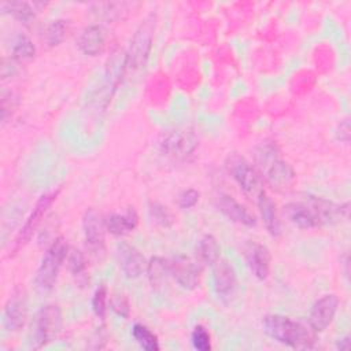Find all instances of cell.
Here are the masks:
<instances>
[{
  "instance_id": "19",
  "label": "cell",
  "mask_w": 351,
  "mask_h": 351,
  "mask_svg": "<svg viewBox=\"0 0 351 351\" xmlns=\"http://www.w3.org/2000/svg\"><path fill=\"white\" fill-rule=\"evenodd\" d=\"M256 203H258V208H259V213H261V218H262L263 225H265L266 230L269 232V234H271L274 237L280 236V233H281V222H280V218H278L274 202L263 191L258 196Z\"/></svg>"
},
{
  "instance_id": "7",
  "label": "cell",
  "mask_w": 351,
  "mask_h": 351,
  "mask_svg": "<svg viewBox=\"0 0 351 351\" xmlns=\"http://www.w3.org/2000/svg\"><path fill=\"white\" fill-rule=\"evenodd\" d=\"M82 232L86 248L93 255H100L106 247V221L101 219V215L95 210L89 208L82 217Z\"/></svg>"
},
{
  "instance_id": "2",
  "label": "cell",
  "mask_w": 351,
  "mask_h": 351,
  "mask_svg": "<svg viewBox=\"0 0 351 351\" xmlns=\"http://www.w3.org/2000/svg\"><path fill=\"white\" fill-rule=\"evenodd\" d=\"M156 27V15H147L136 29L125 52V70L136 73L145 67L152 49Z\"/></svg>"
},
{
  "instance_id": "3",
  "label": "cell",
  "mask_w": 351,
  "mask_h": 351,
  "mask_svg": "<svg viewBox=\"0 0 351 351\" xmlns=\"http://www.w3.org/2000/svg\"><path fill=\"white\" fill-rule=\"evenodd\" d=\"M63 325L62 310L56 304H45L36 314L30 325L29 341L32 348L38 350L52 343Z\"/></svg>"
},
{
  "instance_id": "14",
  "label": "cell",
  "mask_w": 351,
  "mask_h": 351,
  "mask_svg": "<svg viewBox=\"0 0 351 351\" xmlns=\"http://www.w3.org/2000/svg\"><path fill=\"white\" fill-rule=\"evenodd\" d=\"M244 259L251 273L258 280H266L270 273L271 256L266 245L258 241H248L243 248Z\"/></svg>"
},
{
  "instance_id": "29",
  "label": "cell",
  "mask_w": 351,
  "mask_h": 351,
  "mask_svg": "<svg viewBox=\"0 0 351 351\" xmlns=\"http://www.w3.org/2000/svg\"><path fill=\"white\" fill-rule=\"evenodd\" d=\"M107 288L106 285H100L92 298V310L95 313V315L97 318H100L101 321L106 318V313H107Z\"/></svg>"
},
{
  "instance_id": "24",
  "label": "cell",
  "mask_w": 351,
  "mask_h": 351,
  "mask_svg": "<svg viewBox=\"0 0 351 351\" xmlns=\"http://www.w3.org/2000/svg\"><path fill=\"white\" fill-rule=\"evenodd\" d=\"M132 336L136 343L145 351H158L160 348L156 335L143 324H134L132 328Z\"/></svg>"
},
{
  "instance_id": "5",
  "label": "cell",
  "mask_w": 351,
  "mask_h": 351,
  "mask_svg": "<svg viewBox=\"0 0 351 351\" xmlns=\"http://www.w3.org/2000/svg\"><path fill=\"white\" fill-rule=\"evenodd\" d=\"M226 167L247 196L256 200L258 196L265 191L258 169L254 167L244 156L239 154L229 155L226 159Z\"/></svg>"
},
{
  "instance_id": "12",
  "label": "cell",
  "mask_w": 351,
  "mask_h": 351,
  "mask_svg": "<svg viewBox=\"0 0 351 351\" xmlns=\"http://www.w3.org/2000/svg\"><path fill=\"white\" fill-rule=\"evenodd\" d=\"M117 259L122 273L129 280L138 278L147 269V262L143 254L134 245L126 241L117 244Z\"/></svg>"
},
{
  "instance_id": "25",
  "label": "cell",
  "mask_w": 351,
  "mask_h": 351,
  "mask_svg": "<svg viewBox=\"0 0 351 351\" xmlns=\"http://www.w3.org/2000/svg\"><path fill=\"white\" fill-rule=\"evenodd\" d=\"M12 59L16 62H26L34 58L36 47L33 45L32 40L25 34H18L14 40L12 48H11Z\"/></svg>"
},
{
  "instance_id": "11",
  "label": "cell",
  "mask_w": 351,
  "mask_h": 351,
  "mask_svg": "<svg viewBox=\"0 0 351 351\" xmlns=\"http://www.w3.org/2000/svg\"><path fill=\"white\" fill-rule=\"evenodd\" d=\"M339 308V298L335 293H328L315 300L310 310L308 325L317 332H324L333 321Z\"/></svg>"
},
{
  "instance_id": "4",
  "label": "cell",
  "mask_w": 351,
  "mask_h": 351,
  "mask_svg": "<svg viewBox=\"0 0 351 351\" xmlns=\"http://www.w3.org/2000/svg\"><path fill=\"white\" fill-rule=\"evenodd\" d=\"M67 254L69 247L63 237L55 239L47 248L34 277V287L38 293H48L53 288Z\"/></svg>"
},
{
  "instance_id": "9",
  "label": "cell",
  "mask_w": 351,
  "mask_h": 351,
  "mask_svg": "<svg viewBox=\"0 0 351 351\" xmlns=\"http://www.w3.org/2000/svg\"><path fill=\"white\" fill-rule=\"evenodd\" d=\"M27 321V300L22 289L16 288L10 295L3 310V326L8 332L21 330Z\"/></svg>"
},
{
  "instance_id": "27",
  "label": "cell",
  "mask_w": 351,
  "mask_h": 351,
  "mask_svg": "<svg viewBox=\"0 0 351 351\" xmlns=\"http://www.w3.org/2000/svg\"><path fill=\"white\" fill-rule=\"evenodd\" d=\"M148 211H149L151 219H152L156 225H159V226H162V228H169V226H171V223L174 222V217H173V214L170 213V210H169L166 206H163V204H160V203H158V202L149 203Z\"/></svg>"
},
{
  "instance_id": "22",
  "label": "cell",
  "mask_w": 351,
  "mask_h": 351,
  "mask_svg": "<svg viewBox=\"0 0 351 351\" xmlns=\"http://www.w3.org/2000/svg\"><path fill=\"white\" fill-rule=\"evenodd\" d=\"M147 274H148V280L152 287H155V288L162 287L166 282L167 277L170 276L169 261H166L160 256L151 258L149 262L147 263Z\"/></svg>"
},
{
  "instance_id": "10",
  "label": "cell",
  "mask_w": 351,
  "mask_h": 351,
  "mask_svg": "<svg viewBox=\"0 0 351 351\" xmlns=\"http://www.w3.org/2000/svg\"><path fill=\"white\" fill-rule=\"evenodd\" d=\"M170 276L184 289H195L200 282V265L186 255H176L169 261Z\"/></svg>"
},
{
  "instance_id": "30",
  "label": "cell",
  "mask_w": 351,
  "mask_h": 351,
  "mask_svg": "<svg viewBox=\"0 0 351 351\" xmlns=\"http://www.w3.org/2000/svg\"><path fill=\"white\" fill-rule=\"evenodd\" d=\"M191 341L195 350L197 351H210L211 350V337L207 329L202 325H197L191 335Z\"/></svg>"
},
{
  "instance_id": "13",
  "label": "cell",
  "mask_w": 351,
  "mask_h": 351,
  "mask_svg": "<svg viewBox=\"0 0 351 351\" xmlns=\"http://www.w3.org/2000/svg\"><path fill=\"white\" fill-rule=\"evenodd\" d=\"M197 140L192 132L174 130L169 133L160 143L162 151L176 159H185L195 151Z\"/></svg>"
},
{
  "instance_id": "17",
  "label": "cell",
  "mask_w": 351,
  "mask_h": 351,
  "mask_svg": "<svg viewBox=\"0 0 351 351\" xmlns=\"http://www.w3.org/2000/svg\"><path fill=\"white\" fill-rule=\"evenodd\" d=\"M219 211L232 222L252 228L256 225L255 215L241 203H239L234 197L229 195H222L218 199Z\"/></svg>"
},
{
  "instance_id": "35",
  "label": "cell",
  "mask_w": 351,
  "mask_h": 351,
  "mask_svg": "<svg viewBox=\"0 0 351 351\" xmlns=\"http://www.w3.org/2000/svg\"><path fill=\"white\" fill-rule=\"evenodd\" d=\"M336 348L340 350V351H347V350L350 348V336L346 335V336L337 339V341H336Z\"/></svg>"
},
{
  "instance_id": "33",
  "label": "cell",
  "mask_w": 351,
  "mask_h": 351,
  "mask_svg": "<svg viewBox=\"0 0 351 351\" xmlns=\"http://www.w3.org/2000/svg\"><path fill=\"white\" fill-rule=\"evenodd\" d=\"M110 304H111L112 311L115 314H118L119 317H122V318H128L129 317V303H128L126 298H123L122 295L111 299Z\"/></svg>"
},
{
  "instance_id": "20",
  "label": "cell",
  "mask_w": 351,
  "mask_h": 351,
  "mask_svg": "<svg viewBox=\"0 0 351 351\" xmlns=\"http://www.w3.org/2000/svg\"><path fill=\"white\" fill-rule=\"evenodd\" d=\"M138 223V215L133 208H129L123 214H111L106 219V229L114 236H123L136 229Z\"/></svg>"
},
{
  "instance_id": "21",
  "label": "cell",
  "mask_w": 351,
  "mask_h": 351,
  "mask_svg": "<svg viewBox=\"0 0 351 351\" xmlns=\"http://www.w3.org/2000/svg\"><path fill=\"white\" fill-rule=\"evenodd\" d=\"M219 244L211 234H204L199 239L196 245V256L202 265L213 266L219 259Z\"/></svg>"
},
{
  "instance_id": "16",
  "label": "cell",
  "mask_w": 351,
  "mask_h": 351,
  "mask_svg": "<svg viewBox=\"0 0 351 351\" xmlns=\"http://www.w3.org/2000/svg\"><path fill=\"white\" fill-rule=\"evenodd\" d=\"M107 32L101 25L86 26L77 38L80 51L88 56H96L106 48Z\"/></svg>"
},
{
  "instance_id": "34",
  "label": "cell",
  "mask_w": 351,
  "mask_h": 351,
  "mask_svg": "<svg viewBox=\"0 0 351 351\" xmlns=\"http://www.w3.org/2000/svg\"><path fill=\"white\" fill-rule=\"evenodd\" d=\"M337 138L344 143H348V140H350V122L347 118L343 119V122H340V125H339Z\"/></svg>"
},
{
  "instance_id": "23",
  "label": "cell",
  "mask_w": 351,
  "mask_h": 351,
  "mask_svg": "<svg viewBox=\"0 0 351 351\" xmlns=\"http://www.w3.org/2000/svg\"><path fill=\"white\" fill-rule=\"evenodd\" d=\"M3 12L12 15L15 19L23 22V23H30L36 18V10L32 4L26 1H8L3 3L0 5Z\"/></svg>"
},
{
  "instance_id": "15",
  "label": "cell",
  "mask_w": 351,
  "mask_h": 351,
  "mask_svg": "<svg viewBox=\"0 0 351 351\" xmlns=\"http://www.w3.org/2000/svg\"><path fill=\"white\" fill-rule=\"evenodd\" d=\"M287 219L300 229H314L321 226V221L308 199L304 202H291L284 206Z\"/></svg>"
},
{
  "instance_id": "28",
  "label": "cell",
  "mask_w": 351,
  "mask_h": 351,
  "mask_svg": "<svg viewBox=\"0 0 351 351\" xmlns=\"http://www.w3.org/2000/svg\"><path fill=\"white\" fill-rule=\"evenodd\" d=\"M67 267L74 277L77 278L84 277L86 271L85 255L80 250H75V248L70 250L67 254Z\"/></svg>"
},
{
  "instance_id": "31",
  "label": "cell",
  "mask_w": 351,
  "mask_h": 351,
  "mask_svg": "<svg viewBox=\"0 0 351 351\" xmlns=\"http://www.w3.org/2000/svg\"><path fill=\"white\" fill-rule=\"evenodd\" d=\"M15 106H16V99L14 93L3 90L1 92V122L3 123H5L7 118L12 115Z\"/></svg>"
},
{
  "instance_id": "32",
  "label": "cell",
  "mask_w": 351,
  "mask_h": 351,
  "mask_svg": "<svg viewBox=\"0 0 351 351\" xmlns=\"http://www.w3.org/2000/svg\"><path fill=\"white\" fill-rule=\"evenodd\" d=\"M199 197H200V192L191 188V189H186L184 191L180 197H178V206L181 208H192L197 202H199Z\"/></svg>"
},
{
  "instance_id": "26",
  "label": "cell",
  "mask_w": 351,
  "mask_h": 351,
  "mask_svg": "<svg viewBox=\"0 0 351 351\" xmlns=\"http://www.w3.org/2000/svg\"><path fill=\"white\" fill-rule=\"evenodd\" d=\"M67 30H69V22L66 19H55V21H52L48 25L47 32H45L47 44L49 47L59 45L64 40V37L67 34Z\"/></svg>"
},
{
  "instance_id": "1",
  "label": "cell",
  "mask_w": 351,
  "mask_h": 351,
  "mask_svg": "<svg viewBox=\"0 0 351 351\" xmlns=\"http://www.w3.org/2000/svg\"><path fill=\"white\" fill-rule=\"evenodd\" d=\"M263 332L274 341L295 350L313 348L317 336L311 326L281 314H269L262 321Z\"/></svg>"
},
{
  "instance_id": "8",
  "label": "cell",
  "mask_w": 351,
  "mask_h": 351,
  "mask_svg": "<svg viewBox=\"0 0 351 351\" xmlns=\"http://www.w3.org/2000/svg\"><path fill=\"white\" fill-rule=\"evenodd\" d=\"M213 288L218 299L228 303L237 288V276L232 263L226 259H218L213 266Z\"/></svg>"
},
{
  "instance_id": "6",
  "label": "cell",
  "mask_w": 351,
  "mask_h": 351,
  "mask_svg": "<svg viewBox=\"0 0 351 351\" xmlns=\"http://www.w3.org/2000/svg\"><path fill=\"white\" fill-rule=\"evenodd\" d=\"M59 195V189L58 191H53V192H48V193H44L38 197V200L36 202L30 215L27 217L26 222L23 223V226L21 228V230L18 232L16 237L12 241V245L10 248V254L8 256H14L18 254L19 250H22L27 243L29 240L32 239V236L34 234V232L37 230V228L40 226L43 218L45 217L47 211L49 210V207L52 206V203L56 200V196Z\"/></svg>"
},
{
  "instance_id": "18",
  "label": "cell",
  "mask_w": 351,
  "mask_h": 351,
  "mask_svg": "<svg viewBox=\"0 0 351 351\" xmlns=\"http://www.w3.org/2000/svg\"><path fill=\"white\" fill-rule=\"evenodd\" d=\"M261 173H263L266 181L276 188H287L295 180V171L292 166L285 160H282L281 158H277L276 160H273Z\"/></svg>"
}]
</instances>
